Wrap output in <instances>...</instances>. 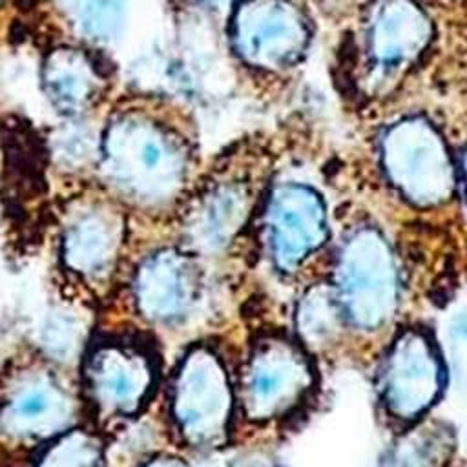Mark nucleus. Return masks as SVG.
Wrapping results in <instances>:
<instances>
[{"label": "nucleus", "instance_id": "18", "mask_svg": "<svg viewBox=\"0 0 467 467\" xmlns=\"http://www.w3.org/2000/svg\"><path fill=\"white\" fill-rule=\"evenodd\" d=\"M339 303L330 290L316 286L305 294L299 312L297 325L303 337L312 345H325L337 334L339 328Z\"/></svg>", "mask_w": 467, "mask_h": 467}, {"label": "nucleus", "instance_id": "4", "mask_svg": "<svg viewBox=\"0 0 467 467\" xmlns=\"http://www.w3.org/2000/svg\"><path fill=\"white\" fill-rule=\"evenodd\" d=\"M226 36L244 71L281 78L305 62L314 20L306 0H232Z\"/></svg>", "mask_w": 467, "mask_h": 467}, {"label": "nucleus", "instance_id": "7", "mask_svg": "<svg viewBox=\"0 0 467 467\" xmlns=\"http://www.w3.org/2000/svg\"><path fill=\"white\" fill-rule=\"evenodd\" d=\"M263 230L272 261L281 270H296L328 235L321 195L299 181L279 182L268 193Z\"/></svg>", "mask_w": 467, "mask_h": 467}, {"label": "nucleus", "instance_id": "15", "mask_svg": "<svg viewBox=\"0 0 467 467\" xmlns=\"http://www.w3.org/2000/svg\"><path fill=\"white\" fill-rule=\"evenodd\" d=\"M40 82L51 108L66 119H82L89 113L106 88L97 58L77 46L51 49L42 62Z\"/></svg>", "mask_w": 467, "mask_h": 467}, {"label": "nucleus", "instance_id": "17", "mask_svg": "<svg viewBox=\"0 0 467 467\" xmlns=\"http://www.w3.org/2000/svg\"><path fill=\"white\" fill-rule=\"evenodd\" d=\"M451 438L443 425L418 429L396 447L390 467H443L452 449Z\"/></svg>", "mask_w": 467, "mask_h": 467}, {"label": "nucleus", "instance_id": "20", "mask_svg": "<svg viewBox=\"0 0 467 467\" xmlns=\"http://www.w3.org/2000/svg\"><path fill=\"white\" fill-rule=\"evenodd\" d=\"M99 137L100 133L86 128L80 119H69V122L57 130L51 139L53 159L73 170L86 166L89 161L97 162Z\"/></svg>", "mask_w": 467, "mask_h": 467}, {"label": "nucleus", "instance_id": "14", "mask_svg": "<svg viewBox=\"0 0 467 467\" xmlns=\"http://www.w3.org/2000/svg\"><path fill=\"white\" fill-rule=\"evenodd\" d=\"M71 418L67 392L46 374L15 381L0 405V431L15 440H38L60 431Z\"/></svg>", "mask_w": 467, "mask_h": 467}, {"label": "nucleus", "instance_id": "13", "mask_svg": "<svg viewBox=\"0 0 467 467\" xmlns=\"http://www.w3.org/2000/svg\"><path fill=\"white\" fill-rule=\"evenodd\" d=\"M195 263L177 248H162L148 255L135 274V299L151 321H175L193 305L197 296Z\"/></svg>", "mask_w": 467, "mask_h": 467}, {"label": "nucleus", "instance_id": "1", "mask_svg": "<svg viewBox=\"0 0 467 467\" xmlns=\"http://www.w3.org/2000/svg\"><path fill=\"white\" fill-rule=\"evenodd\" d=\"M115 113L100 130L97 166L102 181L140 208H166L184 193L197 146L190 120L164 100Z\"/></svg>", "mask_w": 467, "mask_h": 467}, {"label": "nucleus", "instance_id": "6", "mask_svg": "<svg viewBox=\"0 0 467 467\" xmlns=\"http://www.w3.org/2000/svg\"><path fill=\"white\" fill-rule=\"evenodd\" d=\"M336 299L361 328L385 325L398 305V272L385 237L372 226L354 228L336 259Z\"/></svg>", "mask_w": 467, "mask_h": 467}, {"label": "nucleus", "instance_id": "11", "mask_svg": "<svg viewBox=\"0 0 467 467\" xmlns=\"http://www.w3.org/2000/svg\"><path fill=\"white\" fill-rule=\"evenodd\" d=\"M88 392L100 410L135 412L150 394L155 367L148 352L131 343H104L91 350L86 363Z\"/></svg>", "mask_w": 467, "mask_h": 467}, {"label": "nucleus", "instance_id": "26", "mask_svg": "<svg viewBox=\"0 0 467 467\" xmlns=\"http://www.w3.org/2000/svg\"><path fill=\"white\" fill-rule=\"evenodd\" d=\"M206 467H223L221 463H210V465H206Z\"/></svg>", "mask_w": 467, "mask_h": 467}, {"label": "nucleus", "instance_id": "19", "mask_svg": "<svg viewBox=\"0 0 467 467\" xmlns=\"http://www.w3.org/2000/svg\"><path fill=\"white\" fill-rule=\"evenodd\" d=\"M84 325L67 306H53L40 327V345L55 359H67L82 341Z\"/></svg>", "mask_w": 467, "mask_h": 467}, {"label": "nucleus", "instance_id": "25", "mask_svg": "<svg viewBox=\"0 0 467 467\" xmlns=\"http://www.w3.org/2000/svg\"><path fill=\"white\" fill-rule=\"evenodd\" d=\"M434 2H440L441 5H452V4L462 5V0H434Z\"/></svg>", "mask_w": 467, "mask_h": 467}, {"label": "nucleus", "instance_id": "5", "mask_svg": "<svg viewBox=\"0 0 467 467\" xmlns=\"http://www.w3.org/2000/svg\"><path fill=\"white\" fill-rule=\"evenodd\" d=\"M266 157V148L248 140L219 159L184 217V235L193 250L219 254L234 241L254 202V173Z\"/></svg>", "mask_w": 467, "mask_h": 467}, {"label": "nucleus", "instance_id": "2", "mask_svg": "<svg viewBox=\"0 0 467 467\" xmlns=\"http://www.w3.org/2000/svg\"><path fill=\"white\" fill-rule=\"evenodd\" d=\"M348 49L352 91L372 104L398 89L427 57L434 18L423 0H361Z\"/></svg>", "mask_w": 467, "mask_h": 467}, {"label": "nucleus", "instance_id": "24", "mask_svg": "<svg viewBox=\"0 0 467 467\" xmlns=\"http://www.w3.org/2000/svg\"><path fill=\"white\" fill-rule=\"evenodd\" d=\"M204 5H208V7H221L223 4H232V0H201Z\"/></svg>", "mask_w": 467, "mask_h": 467}, {"label": "nucleus", "instance_id": "10", "mask_svg": "<svg viewBox=\"0 0 467 467\" xmlns=\"http://www.w3.org/2000/svg\"><path fill=\"white\" fill-rule=\"evenodd\" d=\"M440 387L441 368L431 339L420 330L403 332L392 345L381 374L389 410L412 420L432 405Z\"/></svg>", "mask_w": 467, "mask_h": 467}, {"label": "nucleus", "instance_id": "22", "mask_svg": "<svg viewBox=\"0 0 467 467\" xmlns=\"http://www.w3.org/2000/svg\"><path fill=\"white\" fill-rule=\"evenodd\" d=\"M310 4L332 22H343L352 18L361 0H310Z\"/></svg>", "mask_w": 467, "mask_h": 467}, {"label": "nucleus", "instance_id": "3", "mask_svg": "<svg viewBox=\"0 0 467 467\" xmlns=\"http://www.w3.org/2000/svg\"><path fill=\"white\" fill-rule=\"evenodd\" d=\"M376 153L390 188L412 206H443L462 192L458 159L438 124L423 113H405L383 126Z\"/></svg>", "mask_w": 467, "mask_h": 467}, {"label": "nucleus", "instance_id": "9", "mask_svg": "<svg viewBox=\"0 0 467 467\" xmlns=\"http://www.w3.org/2000/svg\"><path fill=\"white\" fill-rule=\"evenodd\" d=\"M310 383L305 354L285 339H266L254 350L246 368V412L257 420L281 416L305 396Z\"/></svg>", "mask_w": 467, "mask_h": 467}, {"label": "nucleus", "instance_id": "8", "mask_svg": "<svg viewBox=\"0 0 467 467\" xmlns=\"http://www.w3.org/2000/svg\"><path fill=\"white\" fill-rule=\"evenodd\" d=\"M232 407L224 367L206 348H195L182 361L173 387V416L182 436L195 445L224 438Z\"/></svg>", "mask_w": 467, "mask_h": 467}, {"label": "nucleus", "instance_id": "23", "mask_svg": "<svg viewBox=\"0 0 467 467\" xmlns=\"http://www.w3.org/2000/svg\"><path fill=\"white\" fill-rule=\"evenodd\" d=\"M148 467H186V465H184L181 460H177V458L161 456V458H157V460L150 462V463H148Z\"/></svg>", "mask_w": 467, "mask_h": 467}, {"label": "nucleus", "instance_id": "16", "mask_svg": "<svg viewBox=\"0 0 467 467\" xmlns=\"http://www.w3.org/2000/svg\"><path fill=\"white\" fill-rule=\"evenodd\" d=\"M67 9L88 42L106 46L124 31L128 0H67Z\"/></svg>", "mask_w": 467, "mask_h": 467}, {"label": "nucleus", "instance_id": "12", "mask_svg": "<svg viewBox=\"0 0 467 467\" xmlns=\"http://www.w3.org/2000/svg\"><path fill=\"white\" fill-rule=\"evenodd\" d=\"M122 232V219L113 206L89 202L75 208L60 239L64 265L80 277L108 274L119 257Z\"/></svg>", "mask_w": 467, "mask_h": 467}, {"label": "nucleus", "instance_id": "21", "mask_svg": "<svg viewBox=\"0 0 467 467\" xmlns=\"http://www.w3.org/2000/svg\"><path fill=\"white\" fill-rule=\"evenodd\" d=\"M100 447L95 436L75 431L60 436L40 458L36 467H99Z\"/></svg>", "mask_w": 467, "mask_h": 467}]
</instances>
